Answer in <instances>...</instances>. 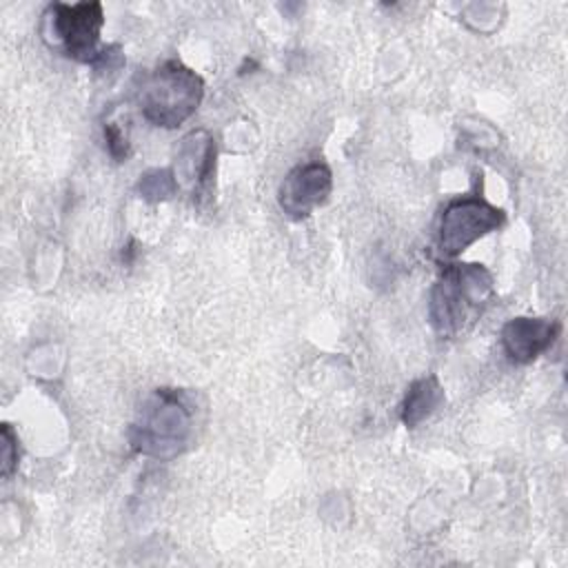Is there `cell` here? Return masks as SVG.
I'll list each match as a JSON object with an SVG mask.
<instances>
[{"label":"cell","instance_id":"1","mask_svg":"<svg viewBox=\"0 0 568 568\" xmlns=\"http://www.w3.org/2000/svg\"><path fill=\"white\" fill-rule=\"evenodd\" d=\"M193 430L189 397L175 388H158L140 408L131 430V448L155 459L180 455Z\"/></svg>","mask_w":568,"mask_h":568},{"label":"cell","instance_id":"2","mask_svg":"<svg viewBox=\"0 0 568 568\" xmlns=\"http://www.w3.org/2000/svg\"><path fill=\"white\" fill-rule=\"evenodd\" d=\"M204 98L202 78L180 60H166L142 78L138 102L142 115L162 129L186 122Z\"/></svg>","mask_w":568,"mask_h":568},{"label":"cell","instance_id":"3","mask_svg":"<svg viewBox=\"0 0 568 568\" xmlns=\"http://www.w3.org/2000/svg\"><path fill=\"white\" fill-rule=\"evenodd\" d=\"M493 295V275L481 264H450L430 291L428 315L442 335L459 331L468 311Z\"/></svg>","mask_w":568,"mask_h":568},{"label":"cell","instance_id":"4","mask_svg":"<svg viewBox=\"0 0 568 568\" xmlns=\"http://www.w3.org/2000/svg\"><path fill=\"white\" fill-rule=\"evenodd\" d=\"M42 18V36L47 42L62 47V51L78 62L95 64L102 53L98 44L104 24L100 2H53Z\"/></svg>","mask_w":568,"mask_h":568},{"label":"cell","instance_id":"5","mask_svg":"<svg viewBox=\"0 0 568 568\" xmlns=\"http://www.w3.org/2000/svg\"><path fill=\"white\" fill-rule=\"evenodd\" d=\"M504 224V211L479 195L453 200L439 217V251L448 257L464 253L473 242L497 231Z\"/></svg>","mask_w":568,"mask_h":568},{"label":"cell","instance_id":"6","mask_svg":"<svg viewBox=\"0 0 568 568\" xmlns=\"http://www.w3.org/2000/svg\"><path fill=\"white\" fill-rule=\"evenodd\" d=\"M333 189V173L324 162H306L295 166L282 182L277 200L286 215L300 220L324 204Z\"/></svg>","mask_w":568,"mask_h":568},{"label":"cell","instance_id":"7","mask_svg":"<svg viewBox=\"0 0 568 568\" xmlns=\"http://www.w3.org/2000/svg\"><path fill=\"white\" fill-rule=\"evenodd\" d=\"M559 324L546 317H513L501 328V346L515 364H528L550 348Z\"/></svg>","mask_w":568,"mask_h":568},{"label":"cell","instance_id":"8","mask_svg":"<svg viewBox=\"0 0 568 568\" xmlns=\"http://www.w3.org/2000/svg\"><path fill=\"white\" fill-rule=\"evenodd\" d=\"M215 164V144L206 131L189 133L175 155V182L178 186L200 189L213 173Z\"/></svg>","mask_w":568,"mask_h":568},{"label":"cell","instance_id":"9","mask_svg":"<svg viewBox=\"0 0 568 568\" xmlns=\"http://www.w3.org/2000/svg\"><path fill=\"white\" fill-rule=\"evenodd\" d=\"M442 402H444V388L435 375H424V377L415 379L408 386L406 397L402 402L404 426L415 428L426 417H430Z\"/></svg>","mask_w":568,"mask_h":568},{"label":"cell","instance_id":"10","mask_svg":"<svg viewBox=\"0 0 568 568\" xmlns=\"http://www.w3.org/2000/svg\"><path fill=\"white\" fill-rule=\"evenodd\" d=\"M175 191H178V182H175L173 171H169V169H153V171H146L144 175H140L138 193H140V197H144L149 202L166 200Z\"/></svg>","mask_w":568,"mask_h":568},{"label":"cell","instance_id":"11","mask_svg":"<svg viewBox=\"0 0 568 568\" xmlns=\"http://www.w3.org/2000/svg\"><path fill=\"white\" fill-rule=\"evenodd\" d=\"M104 140H106V149L109 153L122 162L129 158L131 153V144H129V133H126V126H122L120 122H106L104 124Z\"/></svg>","mask_w":568,"mask_h":568},{"label":"cell","instance_id":"12","mask_svg":"<svg viewBox=\"0 0 568 568\" xmlns=\"http://www.w3.org/2000/svg\"><path fill=\"white\" fill-rule=\"evenodd\" d=\"M2 477H9L18 466V437L9 424L2 426Z\"/></svg>","mask_w":568,"mask_h":568}]
</instances>
